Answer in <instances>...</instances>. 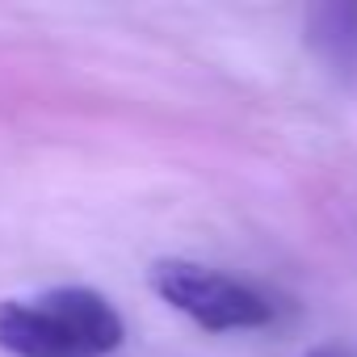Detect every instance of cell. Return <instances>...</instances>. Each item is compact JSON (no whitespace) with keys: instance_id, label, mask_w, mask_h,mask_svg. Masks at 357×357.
Segmentation results:
<instances>
[{"instance_id":"1","label":"cell","mask_w":357,"mask_h":357,"mask_svg":"<svg viewBox=\"0 0 357 357\" xmlns=\"http://www.w3.org/2000/svg\"><path fill=\"white\" fill-rule=\"evenodd\" d=\"M122 340V315L93 286L0 298V349L13 357H109Z\"/></svg>"},{"instance_id":"2","label":"cell","mask_w":357,"mask_h":357,"mask_svg":"<svg viewBox=\"0 0 357 357\" xmlns=\"http://www.w3.org/2000/svg\"><path fill=\"white\" fill-rule=\"evenodd\" d=\"M147 286L155 290L160 303H168L172 311H181L185 319H194L206 332H248V328H265L273 319V303L252 290L248 282L185 261V257H164L147 269Z\"/></svg>"},{"instance_id":"3","label":"cell","mask_w":357,"mask_h":357,"mask_svg":"<svg viewBox=\"0 0 357 357\" xmlns=\"http://www.w3.org/2000/svg\"><path fill=\"white\" fill-rule=\"evenodd\" d=\"M303 43L340 89H357V5L349 0L311 5L303 17Z\"/></svg>"},{"instance_id":"4","label":"cell","mask_w":357,"mask_h":357,"mask_svg":"<svg viewBox=\"0 0 357 357\" xmlns=\"http://www.w3.org/2000/svg\"><path fill=\"white\" fill-rule=\"evenodd\" d=\"M307 357H357V349H349V344H319Z\"/></svg>"}]
</instances>
